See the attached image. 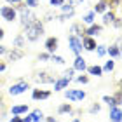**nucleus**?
Instances as JSON below:
<instances>
[{"mask_svg":"<svg viewBox=\"0 0 122 122\" xmlns=\"http://www.w3.org/2000/svg\"><path fill=\"white\" fill-rule=\"evenodd\" d=\"M42 35H44V23H42L40 19H35V21L30 23L28 26H25V33H23L25 40H28V42H37Z\"/></svg>","mask_w":122,"mask_h":122,"instance_id":"nucleus-1","label":"nucleus"},{"mask_svg":"<svg viewBox=\"0 0 122 122\" xmlns=\"http://www.w3.org/2000/svg\"><path fill=\"white\" fill-rule=\"evenodd\" d=\"M56 79H58L56 73H52V71H49V70H40V71H37V73L33 75V80H35L37 84H54Z\"/></svg>","mask_w":122,"mask_h":122,"instance_id":"nucleus-2","label":"nucleus"},{"mask_svg":"<svg viewBox=\"0 0 122 122\" xmlns=\"http://www.w3.org/2000/svg\"><path fill=\"white\" fill-rule=\"evenodd\" d=\"M30 89V84L26 80H23V79H19L16 84H12L7 89V92H9V96H19V94H23V92H26Z\"/></svg>","mask_w":122,"mask_h":122,"instance_id":"nucleus-3","label":"nucleus"},{"mask_svg":"<svg viewBox=\"0 0 122 122\" xmlns=\"http://www.w3.org/2000/svg\"><path fill=\"white\" fill-rule=\"evenodd\" d=\"M0 16H2V19H5L7 23H12V21L18 19V10H16L12 5H2V7H0Z\"/></svg>","mask_w":122,"mask_h":122,"instance_id":"nucleus-4","label":"nucleus"},{"mask_svg":"<svg viewBox=\"0 0 122 122\" xmlns=\"http://www.w3.org/2000/svg\"><path fill=\"white\" fill-rule=\"evenodd\" d=\"M86 96H87V92L82 89H66L65 91V98L68 101H82V99H86Z\"/></svg>","mask_w":122,"mask_h":122,"instance_id":"nucleus-5","label":"nucleus"},{"mask_svg":"<svg viewBox=\"0 0 122 122\" xmlns=\"http://www.w3.org/2000/svg\"><path fill=\"white\" fill-rule=\"evenodd\" d=\"M68 44H70V51L73 52L75 56H80V52H82V38H79V37H75V35L70 33Z\"/></svg>","mask_w":122,"mask_h":122,"instance_id":"nucleus-6","label":"nucleus"},{"mask_svg":"<svg viewBox=\"0 0 122 122\" xmlns=\"http://www.w3.org/2000/svg\"><path fill=\"white\" fill-rule=\"evenodd\" d=\"M59 9H61V14L56 16V19H59V21H66L68 18H71V16L75 14V7L70 5V4H63Z\"/></svg>","mask_w":122,"mask_h":122,"instance_id":"nucleus-7","label":"nucleus"},{"mask_svg":"<svg viewBox=\"0 0 122 122\" xmlns=\"http://www.w3.org/2000/svg\"><path fill=\"white\" fill-rule=\"evenodd\" d=\"M58 46H59V40L58 37H47L46 42H44V47H46V52L49 54H54L58 51Z\"/></svg>","mask_w":122,"mask_h":122,"instance_id":"nucleus-8","label":"nucleus"},{"mask_svg":"<svg viewBox=\"0 0 122 122\" xmlns=\"http://www.w3.org/2000/svg\"><path fill=\"white\" fill-rule=\"evenodd\" d=\"M101 33H103V25L92 23V25H89V26L86 28V35H87V37H94V38H96V37L101 35Z\"/></svg>","mask_w":122,"mask_h":122,"instance_id":"nucleus-9","label":"nucleus"},{"mask_svg":"<svg viewBox=\"0 0 122 122\" xmlns=\"http://www.w3.org/2000/svg\"><path fill=\"white\" fill-rule=\"evenodd\" d=\"M25 49H19V47H12V49H9V52H7V56H9V61H19L21 58H25Z\"/></svg>","mask_w":122,"mask_h":122,"instance_id":"nucleus-10","label":"nucleus"},{"mask_svg":"<svg viewBox=\"0 0 122 122\" xmlns=\"http://www.w3.org/2000/svg\"><path fill=\"white\" fill-rule=\"evenodd\" d=\"M31 98L35 99V101L49 99V98H51V91H47V89H33L31 91Z\"/></svg>","mask_w":122,"mask_h":122,"instance_id":"nucleus-11","label":"nucleus"},{"mask_svg":"<svg viewBox=\"0 0 122 122\" xmlns=\"http://www.w3.org/2000/svg\"><path fill=\"white\" fill-rule=\"evenodd\" d=\"M96 38L94 37H82V49H86V51H89V52H92L94 49H96Z\"/></svg>","mask_w":122,"mask_h":122,"instance_id":"nucleus-12","label":"nucleus"},{"mask_svg":"<svg viewBox=\"0 0 122 122\" xmlns=\"http://www.w3.org/2000/svg\"><path fill=\"white\" fill-rule=\"evenodd\" d=\"M70 33L75 35V37H79V38H82V37H86V26L82 23H73L71 28H70Z\"/></svg>","mask_w":122,"mask_h":122,"instance_id":"nucleus-13","label":"nucleus"},{"mask_svg":"<svg viewBox=\"0 0 122 122\" xmlns=\"http://www.w3.org/2000/svg\"><path fill=\"white\" fill-rule=\"evenodd\" d=\"M28 112H30V107H28L26 103L10 107V113H12V115H23V113H28Z\"/></svg>","mask_w":122,"mask_h":122,"instance_id":"nucleus-14","label":"nucleus"},{"mask_svg":"<svg viewBox=\"0 0 122 122\" xmlns=\"http://www.w3.org/2000/svg\"><path fill=\"white\" fill-rule=\"evenodd\" d=\"M75 71H84L87 68V63H86V59L82 58V56H75V61H73V66H71Z\"/></svg>","mask_w":122,"mask_h":122,"instance_id":"nucleus-15","label":"nucleus"},{"mask_svg":"<svg viewBox=\"0 0 122 122\" xmlns=\"http://www.w3.org/2000/svg\"><path fill=\"white\" fill-rule=\"evenodd\" d=\"M115 18H117V12H115V10H105L103 12V26H110Z\"/></svg>","mask_w":122,"mask_h":122,"instance_id":"nucleus-16","label":"nucleus"},{"mask_svg":"<svg viewBox=\"0 0 122 122\" xmlns=\"http://www.w3.org/2000/svg\"><path fill=\"white\" fill-rule=\"evenodd\" d=\"M110 120H112V122H122L120 107H112V108H110Z\"/></svg>","mask_w":122,"mask_h":122,"instance_id":"nucleus-17","label":"nucleus"},{"mask_svg":"<svg viewBox=\"0 0 122 122\" xmlns=\"http://www.w3.org/2000/svg\"><path fill=\"white\" fill-rule=\"evenodd\" d=\"M68 84H70V80L65 79V77L56 79V80H54V91H63V89H66V87H68Z\"/></svg>","mask_w":122,"mask_h":122,"instance_id":"nucleus-18","label":"nucleus"},{"mask_svg":"<svg viewBox=\"0 0 122 122\" xmlns=\"http://www.w3.org/2000/svg\"><path fill=\"white\" fill-rule=\"evenodd\" d=\"M107 9H108V0H99V2L94 5L92 12H94V14H103Z\"/></svg>","mask_w":122,"mask_h":122,"instance_id":"nucleus-19","label":"nucleus"},{"mask_svg":"<svg viewBox=\"0 0 122 122\" xmlns=\"http://www.w3.org/2000/svg\"><path fill=\"white\" fill-rule=\"evenodd\" d=\"M87 73L89 75H94V77H101L103 75V68L99 65H91V66H87Z\"/></svg>","mask_w":122,"mask_h":122,"instance_id":"nucleus-20","label":"nucleus"},{"mask_svg":"<svg viewBox=\"0 0 122 122\" xmlns=\"http://www.w3.org/2000/svg\"><path fill=\"white\" fill-rule=\"evenodd\" d=\"M107 54H110V58H119V56H120V47H119V40H117V44H113V46L107 47Z\"/></svg>","mask_w":122,"mask_h":122,"instance_id":"nucleus-21","label":"nucleus"},{"mask_svg":"<svg viewBox=\"0 0 122 122\" xmlns=\"http://www.w3.org/2000/svg\"><path fill=\"white\" fill-rule=\"evenodd\" d=\"M30 117H31V122H42L44 120V112L40 108H35L31 113H28Z\"/></svg>","mask_w":122,"mask_h":122,"instance_id":"nucleus-22","label":"nucleus"},{"mask_svg":"<svg viewBox=\"0 0 122 122\" xmlns=\"http://www.w3.org/2000/svg\"><path fill=\"white\" fill-rule=\"evenodd\" d=\"M25 44H26V40H25V37H23V33H19V35H16V38L12 40V47H19V49H23V47H25Z\"/></svg>","mask_w":122,"mask_h":122,"instance_id":"nucleus-23","label":"nucleus"},{"mask_svg":"<svg viewBox=\"0 0 122 122\" xmlns=\"http://www.w3.org/2000/svg\"><path fill=\"white\" fill-rule=\"evenodd\" d=\"M71 112H73V107H71L70 103H63V105H59V108H58V113H59V115L71 113Z\"/></svg>","mask_w":122,"mask_h":122,"instance_id":"nucleus-24","label":"nucleus"},{"mask_svg":"<svg viewBox=\"0 0 122 122\" xmlns=\"http://www.w3.org/2000/svg\"><path fill=\"white\" fill-rule=\"evenodd\" d=\"M94 21H96V14H94L92 10H89V12L82 18V25H92Z\"/></svg>","mask_w":122,"mask_h":122,"instance_id":"nucleus-25","label":"nucleus"},{"mask_svg":"<svg viewBox=\"0 0 122 122\" xmlns=\"http://www.w3.org/2000/svg\"><path fill=\"white\" fill-rule=\"evenodd\" d=\"M94 51H96L98 58H103V56H107V46H103V44H98Z\"/></svg>","mask_w":122,"mask_h":122,"instance_id":"nucleus-26","label":"nucleus"},{"mask_svg":"<svg viewBox=\"0 0 122 122\" xmlns=\"http://www.w3.org/2000/svg\"><path fill=\"white\" fill-rule=\"evenodd\" d=\"M49 61H52V63H56V65H65V58L63 56H58V54H51Z\"/></svg>","mask_w":122,"mask_h":122,"instance_id":"nucleus-27","label":"nucleus"},{"mask_svg":"<svg viewBox=\"0 0 122 122\" xmlns=\"http://www.w3.org/2000/svg\"><path fill=\"white\" fill-rule=\"evenodd\" d=\"M103 101L107 103V105H108L110 108H112V107H119V105L115 103V99H113V96H108V94H107V96H103Z\"/></svg>","mask_w":122,"mask_h":122,"instance_id":"nucleus-28","label":"nucleus"},{"mask_svg":"<svg viewBox=\"0 0 122 122\" xmlns=\"http://www.w3.org/2000/svg\"><path fill=\"white\" fill-rule=\"evenodd\" d=\"M115 68V61H112V59H108L107 63H105V66H103V71H112Z\"/></svg>","mask_w":122,"mask_h":122,"instance_id":"nucleus-29","label":"nucleus"},{"mask_svg":"<svg viewBox=\"0 0 122 122\" xmlns=\"http://www.w3.org/2000/svg\"><path fill=\"white\" fill-rule=\"evenodd\" d=\"M38 4H40V0H26L25 2V5L28 9H35V7H38Z\"/></svg>","mask_w":122,"mask_h":122,"instance_id":"nucleus-30","label":"nucleus"},{"mask_svg":"<svg viewBox=\"0 0 122 122\" xmlns=\"http://www.w3.org/2000/svg\"><path fill=\"white\" fill-rule=\"evenodd\" d=\"M119 4H120V0H108V9L110 10H117Z\"/></svg>","mask_w":122,"mask_h":122,"instance_id":"nucleus-31","label":"nucleus"},{"mask_svg":"<svg viewBox=\"0 0 122 122\" xmlns=\"http://www.w3.org/2000/svg\"><path fill=\"white\" fill-rule=\"evenodd\" d=\"M73 73H75L73 68H66L65 73H63V77H65V79H68V80H71V79H73Z\"/></svg>","mask_w":122,"mask_h":122,"instance_id":"nucleus-32","label":"nucleus"},{"mask_svg":"<svg viewBox=\"0 0 122 122\" xmlns=\"http://www.w3.org/2000/svg\"><path fill=\"white\" fill-rule=\"evenodd\" d=\"M99 110H101V105H99V103H96V101H94V103L91 105V108H89V113H98V112H99Z\"/></svg>","mask_w":122,"mask_h":122,"instance_id":"nucleus-33","label":"nucleus"},{"mask_svg":"<svg viewBox=\"0 0 122 122\" xmlns=\"http://www.w3.org/2000/svg\"><path fill=\"white\" fill-rule=\"evenodd\" d=\"M75 80L79 82V84H89V75H79Z\"/></svg>","mask_w":122,"mask_h":122,"instance_id":"nucleus-34","label":"nucleus"},{"mask_svg":"<svg viewBox=\"0 0 122 122\" xmlns=\"http://www.w3.org/2000/svg\"><path fill=\"white\" fill-rule=\"evenodd\" d=\"M52 19H56V14H54V12H47L46 16H44L42 23H49V21H52Z\"/></svg>","mask_w":122,"mask_h":122,"instance_id":"nucleus-35","label":"nucleus"},{"mask_svg":"<svg viewBox=\"0 0 122 122\" xmlns=\"http://www.w3.org/2000/svg\"><path fill=\"white\" fill-rule=\"evenodd\" d=\"M49 58H51L49 52H40L38 54V61H49Z\"/></svg>","mask_w":122,"mask_h":122,"instance_id":"nucleus-36","label":"nucleus"},{"mask_svg":"<svg viewBox=\"0 0 122 122\" xmlns=\"http://www.w3.org/2000/svg\"><path fill=\"white\" fill-rule=\"evenodd\" d=\"M49 4H51L52 7H61V5L65 4V0H49Z\"/></svg>","mask_w":122,"mask_h":122,"instance_id":"nucleus-37","label":"nucleus"},{"mask_svg":"<svg viewBox=\"0 0 122 122\" xmlns=\"http://www.w3.org/2000/svg\"><path fill=\"white\" fill-rule=\"evenodd\" d=\"M113 99H115V103H117V105H120V103H122V99H120V89H117V91H115V94H113Z\"/></svg>","mask_w":122,"mask_h":122,"instance_id":"nucleus-38","label":"nucleus"},{"mask_svg":"<svg viewBox=\"0 0 122 122\" xmlns=\"http://www.w3.org/2000/svg\"><path fill=\"white\" fill-rule=\"evenodd\" d=\"M9 5H12V7H18L19 4H23V0H5Z\"/></svg>","mask_w":122,"mask_h":122,"instance_id":"nucleus-39","label":"nucleus"},{"mask_svg":"<svg viewBox=\"0 0 122 122\" xmlns=\"http://www.w3.org/2000/svg\"><path fill=\"white\" fill-rule=\"evenodd\" d=\"M70 5H73V7H77V5H82L84 4V0H68Z\"/></svg>","mask_w":122,"mask_h":122,"instance_id":"nucleus-40","label":"nucleus"},{"mask_svg":"<svg viewBox=\"0 0 122 122\" xmlns=\"http://www.w3.org/2000/svg\"><path fill=\"white\" fill-rule=\"evenodd\" d=\"M9 52V47L7 46H2V44H0V56H2V54H7Z\"/></svg>","mask_w":122,"mask_h":122,"instance_id":"nucleus-41","label":"nucleus"},{"mask_svg":"<svg viewBox=\"0 0 122 122\" xmlns=\"http://www.w3.org/2000/svg\"><path fill=\"white\" fill-rule=\"evenodd\" d=\"M112 25H113V26H115V28H117V30L120 28V18H119V16H117V18L113 19V23H112Z\"/></svg>","mask_w":122,"mask_h":122,"instance_id":"nucleus-42","label":"nucleus"},{"mask_svg":"<svg viewBox=\"0 0 122 122\" xmlns=\"http://www.w3.org/2000/svg\"><path fill=\"white\" fill-rule=\"evenodd\" d=\"M5 70H7V63L4 59H0V71H5Z\"/></svg>","mask_w":122,"mask_h":122,"instance_id":"nucleus-43","label":"nucleus"},{"mask_svg":"<svg viewBox=\"0 0 122 122\" xmlns=\"http://www.w3.org/2000/svg\"><path fill=\"white\" fill-rule=\"evenodd\" d=\"M9 122H21V117H19V115H14V117L9 119Z\"/></svg>","mask_w":122,"mask_h":122,"instance_id":"nucleus-44","label":"nucleus"},{"mask_svg":"<svg viewBox=\"0 0 122 122\" xmlns=\"http://www.w3.org/2000/svg\"><path fill=\"white\" fill-rule=\"evenodd\" d=\"M5 37V30L2 28V26H0V40H2V38Z\"/></svg>","mask_w":122,"mask_h":122,"instance_id":"nucleus-45","label":"nucleus"},{"mask_svg":"<svg viewBox=\"0 0 122 122\" xmlns=\"http://www.w3.org/2000/svg\"><path fill=\"white\" fill-rule=\"evenodd\" d=\"M70 122H82V120H80V119H77V117H75V119H71Z\"/></svg>","mask_w":122,"mask_h":122,"instance_id":"nucleus-46","label":"nucleus"},{"mask_svg":"<svg viewBox=\"0 0 122 122\" xmlns=\"http://www.w3.org/2000/svg\"><path fill=\"white\" fill-rule=\"evenodd\" d=\"M2 84H4V79H0V86H2Z\"/></svg>","mask_w":122,"mask_h":122,"instance_id":"nucleus-47","label":"nucleus"},{"mask_svg":"<svg viewBox=\"0 0 122 122\" xmlns=\"http://www.w3.org/2000/svg\"><path fill=\"white\" fill-rule=\"evenodd\" d=\"M0 105H2V94H0Z\"/></svg>","mask_w":122,"mask_h":122,"instance_id":"nucleus-48","label":"nucleus"},{"mask_svg":"<svg viewBox=\"0 0 122 122\" xmlns=\"http://www.w3.org/2000/svg\"><path fill=\"white\" fill-rule=\"evenodd\" d=\"M52 122H59V120H56V119H54V120H52Z\"/></svg>","mask_w":122,"mask_h":122,"instance_id":"nucleus-49","label":"nucleus"}]
</instances>
